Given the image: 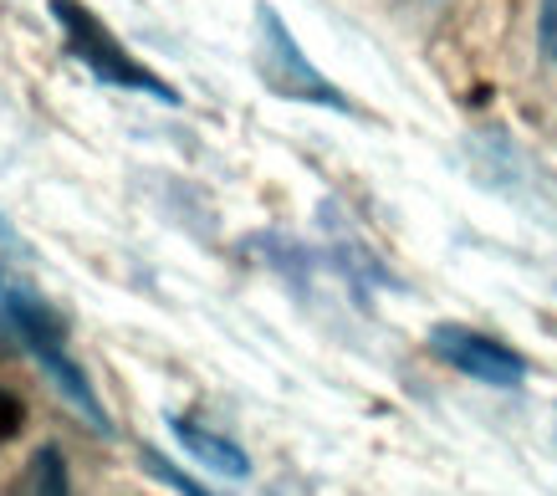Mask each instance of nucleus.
<instances>
[{
  "label": "nucleus",
  "mask_w": 557,
  "mask_h": 496,
  "mask_svg": "<svg viewBox=\"0 0 557 496\" xmlns=\"http://www.w3.org/2000/svg\"><path fill=\"white\" fill-rule=\"evenodd\" d=\"M0 323L11 327V333L21 338V348L41 363V374L57 384V394L72 405V414H77V420H87L98 435H113V420H108V410H102L92 379H87L83 363L72 359L67 327L57 323V312H51L47 302L26 287V282H21L16 261H11V257H0Z\"/></svg>",
  "instance_id": "nucleus-1"
},
{
  "label": "nucleus",
  "mask_w": 557,
  "mask_h": 496,
  "mask_svg": "<svg viewBox=\"0 0 557 496\" xmlns=\"http://www.w3.org/2000/svg\"><path fill=\"white\" fill-rule=\"evenodd\" d=\"M51 16L62 26V47L87 67V77H98L108 87H128V92H149L159 103H180L170 83H159L144 62L123 52V41L102 26L98 11H87L83 0H51Z\"/></svg>",
  "instance_id": "nucleus-2"
},
{
  "label": "nucleus",
  "mask_w": 557,
  "mask_h": 496,
  "mask_svg": "<svg viewBox=\"0 0 557 496\" xmlns=\"http://www.w3.org/2000/svg\"><path fill=\"white\" fill-rule=\"evenodd\" d=\"M256 21H261V36H256V67H261V77H267L282 98H302V103H322V108H348L338 87L322 83L318 67L297 52L292 32L282 26V16H276L271 5H261Z\"/></svg>",
  "instance_id": "nucleus-3"
},
{
  "label": "nucleus",
  "mask_w": 557,
  "mask_h": 496,
  "mask_svg": "<svg viewBox=\"0 0 557 496\" xmlns=\"http://www.w3.org/2000/svg\"><path fill=\"white\" fill-rule=\"evenodd\" d=\"M430 354H435L445 369H456L466 379H481V384H496V389H517L527 379V359L507 343L486 338L475 327H460V323H440L430 333Z\"/></svg>",
  "instance_id": "nucleus-4"
},
{
  "label": "nucleus",
  "mask_w": 557,
  "mask_h": 496,
  "mask_svg": "<svg viewBox=\"0 0 557 496\" xmlns=\"http://www.w3.org/2000/svg\"><path fill=\"white\" fill-rule=\"evenodd\" d=\"M170 435L185 445V456H195L200 466H210L215 476H231V481H246V476H251L246 450H240V445H231L225 435H215V430L195 425V420H185V414H170Z\"/></svg>",
  "instance_id": "nucleus-5"
},
{
  "label": "nucleus",
  "mask_w": 557,
  "mask_h": 496,
  "mask_svg": "<svg viewBox=\"0 0 557 496\" xmlns=\"http://www.w3.org/2000/svg\"><path fill=\"white\" fill-rule=\"evenodd\" d=\"M11 496H72L67 456H62L57 445H36L32 461L21 466L16 492H11Z\"/></svg>",
  "instance_id": "nucleus-6"
},
{
  "label": "nucleus",
  "mask_w": 557,
  "mask_h": 496,
  "mask_svg": "<svg viewBox=\"0 0 557 496\" xmlns=\"http://www.w3.org/2000/svg\"><path fill=\"white\" fill-rule=\"evenodd\" d=\"M138 466H144V471H149V476L159 481V486H170L174 496H215L210 486H205V481H195L189 471H180V466H174L170 456H159L153 445H144V450H138Z\"/></svg>",
  "instance_id": "nucleus-7"
},
{
  "label": "nucleus",
  "mask_w": 557,
  "mask_h": 496,
  "mask_svg": "<svg viewBox=\"0 0 557 496\" xmlns=\"http://www.w3.org/2000/svg\"><path fill=\"white\" fill-rule=\"evenodd\" d=\"M21 425H26V405H21L11 389H0V445L16 441Z\"/></svg>",
  "instance_id": "nucleus-8"
},
{
  "label": "nucleus",
  "mask_w": 557,
  "mask_h": 496,
  "mask_svg": "<svg viewBox=\"0 0 557 496\" xmlns=\"http://www.w3.org/2000/svg\"><path fill=\"white\" fill-rule=\"evenodd\" d=\"M537 41L547 62H557V0H542L537 5Z\"/></svg>",
  "instance_id": "nucleus-9"
},
{
  "label": "nucleus",
  "mask_w": 557,
  "mask_h": 496,
  "mask_svg": "<svg viewBox=\"0 0 557 496\" xmlns=\"http://www.w3.org/2000/svg\"><path fill=\"white\" fill-rule=\"evenodd\" d=\"M388 5H399V11H409V16H440L450 0H388Z\"/></svg>",
  "instance_id": "nucleus-10"
}]
</instances>
